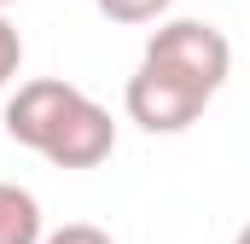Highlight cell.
<instances>
[{"mask_svg": "<svg viewBox=\"0 0 250 244\" xmlns=\"http://www.w3.org/2000/svg\"><path fill=\"white\" fill-rule=\"evenodd\" d=\"M140 64H157V70H169V76H181V81H198L204 93H221V81H227V70H233V47H227V35H221L215 23H204V18H169V23L151 29Z\"/></svg>", "mask_w": 250, "mask_h": 244, "instance_id": "cell-1", "label": "cell"}, {"mask_svg": "<svg viewBox=\"0 0 250 244\" xmlns=\"http://www.w3.org/2000/svg\"><path fill=\"white\" fill-rule=\"evenodd\" d=\"M209 99H215V93H204L198 81H181V76H169V70H157V64H140V70L128 76V87H123L128 122H140L146 134H187L192 122L204 117Z\"/></svg>", "mask_w": 250, "mask_h": 244, "instance_id": "cell-2", "label": "cell"}, {"mask_svg": "<svg viewBox=\"0 0 250 244\" xmlns=\"http://www.w3.org/2000/svg\"><path fill=\"white\" fill-rule=\"evenodd\" d=\"M76 99H82L76 81H64V76H35V81H23V87L6 99V134H12L18 145H29V151H47V140L59 134V122L70 117Z\"/></svg>", "mask_w": 250, "mask_h": 244, "instance_id": "cell-3", "label": "cell"}, {"mask_svg": "<svg viewBox=\"0 0 250 244\" xmlns=\"http://www.w3.org/2000/svg\"><path fill=\"white\" fill-rule=\"evenodd\" d=\"M117 151V122H111V111L99 105V99H76L70 105V117L59 122V134L47 140V163L53 169H99L105 157Z\"/></svg>", "mask_w": 250, "mask_h": 244, "instance_id": "cell-4", "label": "cell"}, {"mask_svg": "<svg viewBox=\"0 0 250 244\" xmlns=\"http://www.w3.org/2000/svg\"><path fill=\"white\" fill-rule=\"evenodd\" d=\"M41 239H47V221H41L35 192L0 181V244H41Z\"/></svg>", "mask_w": 250, "mask_h": 244, "instance_id": "cell-5", "label": "cell"}, {"mask_svg": "<svg viewBox=\"0 0 250 244\" xmlns=\"http://www.w3.org/2000/svg\"><path fill=\"white\" fill-rule=\"evenodd\" d=\"M93 6H99L111 23H157L175 0H93Z\"/></svg>", "mask_w": 250, "mask_h": 244, "instance_id": "cell-6", "label": "cell"}, {"mask_svg": "<svg viewBox=\"0 0 250 244\" xmlns=\"http://www.w3.org/2000/svg\"><path fill=\"white\" fill-rule=\"evenodd\" d=\"M18 70H23V35H18V23L0 12V87H6Z\"/></svg>", "mask_w": 250, "mask_h": 244, "instance_id": "cell-7", "label": "cell"}, {"mask_svg": "<svg viewBox=\"0 0 250 244\" xmlns=\"http://www.w3.org/2000/svg\"><path fill=\"white\" fill-rule=\"evenodd\" d=\"M41 244H117L105 227H93V221H70V227H53Z\"/></svg>", "mask_w": 250, "mask_h": 244, "instance_id": "cell-8", "label": "cell"}, {"mask_svg": "<svg viewBox=\"0 0 250 244\" xmlns=\"http://www.w3.org/2000/svg\"><path fill=\"white\" fill-rule=\"evenodd\" d=\"M233 244H250V221H245V227H239V239H233Z\"/></svg>", "mask_w": 250, "mask_h": 244, "instance_id": "cell-9", "label": "cell"}, {"mask_svg": "<svg viewBox=\"0 0 250 244\" xmlns=\"http://www.w3.org/2000/svg\"><path fill=\"white\" fill-rule=\"evenodd\" d=\"M6 6H12V0H0V12H6Z\"/></svg>", "mask_w": 250, "mask_h": 244, "instance_id": "cell-10", "label": "cell"}]
</instances>
